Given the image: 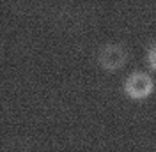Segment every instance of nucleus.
I'll return each instance as SVG.
<instances>
[{"instance_id": "nucleus-1", "label": "nucleus", "mask_w": 156, "mask_h": 152, "mask_svg": "<svg viewBox=\"0 0 156 152\" xmlns=\"http://www.w3.org/2000/svg\"><path fill=\"white\" fill-rule=\"evenodd\" d=\"M128 58H129L128 50L119 43H108L98 51V64L108 73H115L119 69H122L126 66Z\"/></svg>"}, {"instance_id": "nucleus-2", "label": "nucleus", "mask_w": 156, "mask_h": 152, "mask_svg": "<svg viewBox=\"0 0 156 152\" xmlns=\"http://www.w3.org/2000/svg\"><path fill=\"white\" fill-rule=\"evenodd\" d=\"M124 94L133 101H144L154 92V80L153 76L144 71H135L124 80Z\"/></svg>"}, {"instance_id": "nucleus-3", "label": "nucleus", "mask_w": 156, "mask_h": 152, "mask_svg": "<svg viewBox=\"0 0 156 152\" xmlns=\"http://www.w3.org/2000/svg\"><path fill=\"white\" fill-rule=\"evenodd\" d=\"M147 64L153 71H156V43L151 44V48L147 50Z\"/></svg>"}, {"instance_id": "nucleus-4", "label": "nucleus", "mask_w": 156, "mask_h": 152, "mask_svg": "<svg viewBox=\"0 0 156 152\" xmlns=\"http://www.w3.org/2000/svg\"><path fill=\"white\" fill-rule=\"evenodd\" d=\"M154 152H156V150H154Z\"/></svg>"}]
</instances>
